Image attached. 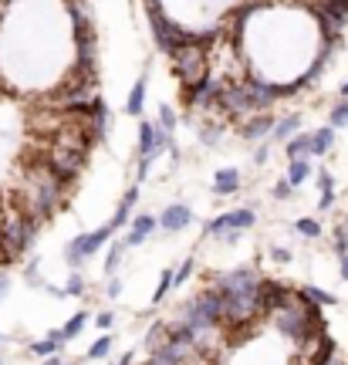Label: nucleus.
<instances>
[{"label":"nucleus","mask_w":348,"mask_h":365,"mask_svg":"<svg viewBox=\"0 0 348 365\" xmlns=\"http://www.w3.org/2000/svg\"><path fill=\"white\" fill-rule=\"evenodd\" d=\"M254 224H257V210H254V207H237V210H230V230L244 234V230H251Z\"/></svg>","instance_id":"bb28decb"},{"label":"nucleus","mask_w":348,"mask_h":365,"mask_svg":"<svg viewBox=\"0 0 348 365\" xmlns=\"http://www.w3.org/2000/svg\"><path fill=\"white\" fill-rule=\"evenodd\" d=\"M338 99H345V102H348V82L342 85V92H338Z\"/></svg>","instance_id":"864d4df0"},{"label":"nucleus","mask_w":348,"mask_h":365,"mask_svg":"<svg viewBox=\"0 0 348 365\" xmlns=\"http://www.w3.org/2000/svg\"><path fill=\"white\" fill-rule=\"evenodd\" d=\"M294 230H298L305 240H318L321 237V220L318 217H301V220L294 224Z\"/></svg>","instance_id":"2f4dec72"},{"label":"nucleus","mask_w":348,"mask_h":365,"mask_svg":"<svg viewBox=\"0 0 348 365\" xmlns=\"http://www.w3.org/2000/svg\"><path fill=\"white\" fill-rule=\"evenodd\" d=\"M311 136V149H308V159L311 156H328L332 153V146H335V129L332 126H321V129H315V132H308Z\"/></svg>","instance_id":"412c9836"},{"label":"nucleus","mask_w":348,"mask_h":365,"mask_svg":"<svg viewBox=\"0 0 348 365\" xmlns=\"http://www.w3.org/2000/svg\"><path fill=\"white\" fill-rule=\"evenodd\" d=\"M149 169H153V163H149V159H139V166H136V180L146 182L149 180Z\"/></svg>","instance_id":"49530a36"},{"label":"nucleus","mask_w":348,"mask_h":365,"mask_svg":"<svg viewBox=\"0 0 348 365\" xmlns=\"http://www.w3.org/2000/svg\"><path fill=\"white\" fill-rule=\"evenodd\" d=\"M65 365H75V362H68V359H65Z\"/></svg>","instance_id":"6e6d98bb"},{"label":"nucleus","mask_w":348,"mask_h":365,"mask_svg":"<svg viewBox=\"0 0 348 365\" xmlns=\"http://www.w3.org/2000/svg\"><path fill=\"white\" fill-rule=\"evenodd\" d=\"M328 126L338 132V129H348V102L345 99H338L332 105V112H328Z\"/></svg>","instance_id":"7c9ffc66"},{"label":"nucleus","mask_w":348,"mask_h":365,"mask_svg":"<svg viewBox=\"0 0 348 365\" xmlns=\"http://www.w3.org/2000/svg\"><path fill=\"white\" fill-rule=\"evenodd\" d=\"M328 365H345V362H342V359H338V355H335V359H332V362H328Z\"/></svg>","instance_id":"5fc2aeb1"},{"label":"nucleus","mask_w":348,"mask_h":365,"mask_svg":"<svg viewBox=\"0 0 348 365\" xmlns=\"http://www.w3.org/2000/svg\"><path fill=\"white\" fill-rule=\"evenodd\" d=\"M332 207H335V193H325V197H318V210L328 213Z\"/></svg>","instance_id":"de8ad7c7"},{"label":"nucleus","mask_w":348,"mask_h":365,"mask_svg":"<svg viewBox=\"0 0 348 365\" xmlns=\"http://www.w3.org/2000/svg\"><path fill=\"white\" fill-rule=\"evenodd\" d=\"M291 288H288V284L284 281H274V278H261V281H257V311H261V315H274V311L278 308H284V305H288V301H291Z\"/></svg>","instance_id":"423d86ee"},{"label":"nucleus","mask_w":348,"mask_h":365,"mask_svg":"<svg viewBox=\"0 0 348 365\" xmlns=\"http://www.w3.org/2000/svg\"><path fill=\"white\" fill-rule=\"evenodd\" d=\"M132 362H136V352H126V355H122L115 365H132Z\"/></svg>","instance_id":"3c124183"},{"label":"nucleus","mask_w":348,"mask_h":365,"mask_svg":"<svg viewBox=\"0 0 348 365\" xmlns=\"http://www.w3.org/2000/svg\"><path fill=\"white\" fill-rule=\"evenodd\" d=\"M95 325L102 328V332H109L112 325H115V311H98V315H95Z\"/></svg>","instance_id":"c03bdc74"},{"label":"nucleus","mask_w":348,"mask_h":365,"mask_svg":"<svg viewBox=\"0 0 348 365\" xmlns=\"http://www.w3.org/2000/svg\"><path fill=\"white\" fill-rule=\"evenodd\" d=\"M217 92H220V82L213 78V75H207V78H200L196 85H186V105L190 109H217Z\"/></svg>","instance_id":"9d476101"},{"label":"nucleus","mask_w":348,"mask_h":365,"mask_svg":"<svg viewBox=\"0 0 348 365\" xmlns=\"http://www.w3.org/2000/svg\"><path fill=\"white\" fill-rule=\"evenodd\" d=\"M109 129H112V112L105 99L95 95V99L88 102V122H85V132L92 136V142H105L109 139Z\"/></svg>","instance_id":"1a4fd4ad"},{"label":"nucleus","mask_w":348,"mask_h":365,"mask_svg":"<svg viewBox=\"0 0 348 365\" xmlns=\"http://www.w3.org/2000/svg\"><path fill=\"white\" fill-rule=\"evenodd\" d=\"M115 237V230L112 224H102L98 230H88V234H78V237H71V244L65 247V261H68L71 271H78V267L88 261V257H95L109 240Z\"/></svg>","instance_id":"20e7f679"},{"label":"nucleus","mask_w":348,"mask_h":365,"mask_svg":"<svg viewBox=\"0 0 348 365\" xmlns=\"http://www.w3.org/2000/svg\"><path fill=\"white\" fill-rule=\"evenodd\" d=\"M65 186L48 173V166H44V159L38 163V166H31L28 173H24V182H21V210L28 213V217H34L38 224H44V220H51L68 200H65Z\"/></svg>","instance_id":"f257e3e1"},{"label":"nucleus","mask_w":348,"mask_h":365,"mask_svg":"<svg viewBox=\"0 0 348 365\" xmlns=\"http://www.w3.org/2000/svg\"><path fill=\"white\" fill-rule=\"evenodd\" d=\"M335 355H338V342L325 332V335H318L311 342V359H308V365H328Z\"/></svg>","instance_id":"a211bd4d"},{"label":"nucleus","mask_w":348,"mask_h":365,"mask_svg":"<svg viewBox=\"0 0 348 365\" xmlns=\"http://www.w3.org/2000/svg\"><path fill=\"white\" fill-rule=\"evenodd\" d=\"M227 230H230V210L220 213V217H213V220H207V227H203V237H217V240H220Z\"/></svg>","instance_id":"c756f323"},{"label":"nucleus","mask_w":348,"mask_h":365,"mask_svg":"<svg viewBox=\"0 0 348 365\" xmlns=\"http://www.w3.org/2000/svg\"><path fill=\"white\" fill-rule=\"evenodd\" d=\"M105 247H109L105 251V278H115L122 267V257H126V247H122V240H109Z\"/></svg>","instance_id":"393cba45"},{"label":"nucleus","mask_w":348,"mask_h":365,"mask_svg":"<svg viewBox=\"0 0 348 365\" xmlns=\"http://www.w3.org/2000/svg\"><path fill=\"white\" fill-rule=\"evenodd\" d=\"M217 109L227 115H251V105H247V92L240 82H220V92H217Z\"/></svg>","instance_id":"6e6552de"},{"label":"nucleus","mask_w":348,"mask_h":365,"mask_svg":"<svg viewBox=\"0 0 348 365\" xmlns=\"http://www.w3.org/2000/svg\"><path fill=\"white\" fill-rule=\"evenodd\" d=\"M257 281H261V274H257V267H234V271H227L217 278V291L220 298H234V295H257Z\"/></svg>","instance_id":"39448f33"},{"label":"nucleus","mask_w":348,"mask_h":365,"mask_svg":"<svg viewBox=\"0 0 348 365\" xmlns=\"http://www.w3.org/2000/svg\"><path fill=\"white\" fill-rule=\"evenodd\" d=\"M271 257H274L278 264H291V261H294V251H291V247H281V244H278V247H271Z\"/></svg>","instance_id":"79ce46f5"},{"label":"nucleus","mask_w":348,"mask_h":365,"mask_svg":"<svg viewBox=\"0 0 348 365\" xmlns=\"http://www.w3.org/2000/svg\"><path fill=\"white\" fill-rule=\"evenodd\" d=\"M169 291H173V267H166V271L159 274V284H156V291H153V305H163Z\"/></svg>","instance_id":"72a5a7b5"},{"label":"nucleus","mask_w":348,"mask_h":365,"mask_svg":"<svg viewBox=\"0 0 348 365\" xmlns=\"http://www.w3.org/2000/svg\"><path fill=\"white\" fill-rule=\"evenodd\" d=\"M169 146H173V136H166V132L156 126V122L142 119V122H139V159L156 163V159L166 153Z\"/></svg>","instance_id":"0eeeda50"},{"label":"nucleus","mask_w":348,"mask_h":365,"mask_svg":"<svg viewBox=\"0 0 348 365\" xmlns=\"http://www.w3.org/2000/svg\"><path fill=\"white\" fill-rule=\"evenodd\" d=\"M24 281H28L31 288H44V281H41V261H38V257L24 267Z\"/></svg>","instance_id":"4c0bfd02"},{"label":"nucleus","mask_w":348,"mask_h":365,"mask_svg":"<svg viewBox=\"0 0 348 365\" xmlns=\"http://www.w3.org/2000/svg\"><path fill=\"white\" fill-rule=\"evenodd\" d=\"M0 365H4V355H0Z\"/></svg>","instance_id":"4d7b16f0"},{"label":"nucleus","mask_w":348,"mask_h":365,"mask_svg":"<svg viewBox=\"0 0 348 365\" xmlns=\"http://www.w3.org/2000/svg\"><path fill=\"white\" fill-rule=\"evenodd\" d=\"M0 342H4V335H0Z\"/></svg>","instance_id":"13d9d810"},{"label":"nucleus","mask_w":348,"mask_h":365,"mask_svg":"<svg viewBox=\"0 0 348 365\" xmlns=\"http://www.w3.org/2000/svg\"><path fill=\"white\" fill-rule=\"evenodd\" d=\"M105 295H109L112 301L122 295V278H119V274H115V278H109V284H105Z\"/></svg>","instance_id":"a18cd8bd"},{"label":"nucleus","mask_w":348,"mask_h":365,"mask_svg":"<svg viewBox=\"0 0 348 365\" xmlns=\"http://www.w3.org/2000/svg\"><path fill=\"white\" fill-rule=\"evenodd\" d=\"M156 126L163 129L166 136H173V129L180 126V112H176L169 102H163V105H159V122H156Z\"/></svg>","instance_id":"c85d7f7f"},{"label":"nucleus","mask_w":348,"mask_h":365,"mask_svg":"<svg viewBox=\"0 0 348 365\" xmlns=\"http://www.w3.org/2000/svg\"><path fill=\"white\" fill-rule=\"evenodd\" d=\"M267 159H271V146L261 142V146L254 149V166H267Z\"/></svg>","instance_id":"37998d69"},{"label":"nucleus","mask_w":348,"mask_h":365,"mask_svg":"<svg viewBox=\"0 0 348 365\" xmlns=\"http://www.w3.org/2000/svg\"><path fill=\"white\" fill-rule=\"evenodd\" d=\"M207 44H210V34H196L193 44H183L173 51V71L183 85H196L200 78H207Z\"/></svg>","instance_id":"7ed1b4c3"},{"label":"nucleus","mask_w":348,"mask_h":365,"mask_svg":"<svg viewBox=\"0 0 348 365\" xmlns=\"http://www.w3.org/2000/svg\"><path fill=\"white\" fill-rule=\"evenodd\" d=\"M220 136H223L220 126H200V142H203V146H217Z\"/></svg>","instance_id":"ea45409f"},{"label":"nucleus","mask_w":348,"mask_h":365,"mask_svg":"<svg viewBox=\"0 0 348 365\" xmlns=\"http://www.w3.org/2000/svg\"><path fill=\"white\" fill-rule=\"evenodd\" d=\"M146 92H149V68H142V75L136 78L132 92H129V99H126V115L129 119H139L142 115V109H146Z\"/></svg>","instance_id":"dca6fc26"},{"label":"nucleus","mask_w":348,"mask_h":365,"mask_svg":"<svg viewBox=\"0 0 348 365\" xmlns=\"http://www.w3.org/2000/svg\"><path fill=\"white\" fill-rule=\"evenodd\" d=\"M315 182H318V193H321V197H325V193H335L332 169H318V173H315Z\"/></svg>","instance_id":"58836bf2"},{"label":"nucleus","mask_w":348,"mask_h":365,"mask_svg":"<svg viewBox=\"0 0 348 365\" xmlns=\"http://www.w3.org/2000/svg\"><path fill=\"white\" fill-rule=\"evenodd\" d=\"M240 186H244L240 169L223 166V169H217V173H213V197H234Z\"/></svg>","instance_id":"4468645a"},{"label":"nucleus","mask_w":348,"mask_h":365,"mask_svg":"<svg viewBox=\"0 0 348 365\" xmlns=\"http://www.w3.org/2000/svg\"><path fill=\"white\" fill-rule=\"evenodd\" d=\"M271 129H274V115H251L244 126H240V139H247V142H264L267 136H271Z\"/></svg>","instance_id":"2eb2a0df"},{"label":"nucleus","mask_w":348,"mask_h":365,"mask_svg":"<svg viewBox=\"0 0 348 365\" xmlns=\"http://www.w3.org/2000/svg\"><path fill=\"white\" fill-rule=\"evenodd\" d=\"M7 291H11V278H7V274H0V301L7 298Z\"/></svg>","instance_id":"8fccbe9b"},{"label":"nucleus","mask_w":348,"mask_h":365,"mask_svg":"<svg viewBox=\"0 0 348 365\" xmlns=\"http://www.w3.org/2000/svg\"><path fill=\"white\" fill-rule=\"evenodd\" d=\"M183 362H186V349H176L169 342L149 352V365H183Z\"/></svg>","instance_id":"5701e85b"},{"label":"nucleus","mask_w":348,"mask_h":365,"mask_svg":"<svg viewBox=\"0 0 348 365\" xmlns=\"http://www.w3.org/2000/svg\"><path fill=\"white\" fill-rule=\"evenodd\" d=\"M156 227L163 234H183L186 227H193V210L186 203H169L166 210L156 217Z\"/></svg>","instance_id":"9b49d317"},{"label":"nucleus","mask_w":348,"mask_h":365,"mask_svg":"<svg viewBox=\"0 0 348 365\" xmlns=\"http://www.w3.org/2000/svg\"><path fill=\"white\" fill-rule=\"evenodd\" d=\"M332 247H335V257H338V254H348V224H335Z\"/></svg>","instance_id":"e433bc0d"},{"label":"nucleus","mask_w":348,"mask_h":365,"mask_svg":"<svg viewBox=\"0 0 348 365\" xmlns=\"http://www.w3.org/2000/svg\"><path fill=\"white\" fill-rule=\"evenodd\" d=\"M193 271H196V261H193V257H186L180 267H173V288H180V284L190 281V278H193Z\"/></svg>","instance_id":"c9c22d12"},{"label":"nucleus","mask_w":348,"mask_h":365,"mask_svg":"<svg viewBox=\"0 0 348 365\" xmlns=\"http://www.w3.org/2000/svg\"><path fill=\"white\" fill-rule=\"evenodd\" d=\"M112 345H115V335H98L92 345H88V352H85V359L88 362H102L105 355L112 352Z\"/></svg>","instance_id":"cd10ccee"},{"label":"nucleus","mask_w":348,"mask_h":365,"mask_svg":"<svg viewBox=\"0 0 348 365\" xmlns=\"http://www.w3.org/2000/svg\"><path fill=\"white\" fill-rule=\"evenodd\" d=\"M136 203H139V182H132L126 193H122V200H119V207H115V213H112V230L119 234L122 227H129V220H132V210H136Z\"/></svg>","instance_id":"ddd939ff"},{"label":"nucleus","mask_w":348,"mask_h":365,"mask_svg":"<svg viewBox=\"0 0 348 365\" xmlns=\"http://www.w3.org/2000/svg\"><path fill=\"white\" fill-rule=\"evenodd\" d=\"M311 173H315L311 159H291V163H288V173H284V182H288L291 190H298L301 182L311 180Z\"/></svg>","instance_id":"4be33fe9"},{"label":"nucleus","mask_w":348,"mask_h":365,"mask_svg":"<svg viewBox=\"0 0 348 365\" xmlns=\"http://www.w3.org/2000/svg\"><path fill=\"white\" fill-rule=\"evenodd\" d=\"M88 322H92V315H88V311H75L68 322L61 325V338H65V345H68V342H75V338L82 335L85 325H88Z\"/></svg>","instance_id":"b1692460"},{"label":"nucleus","mask_w":348,"mask_h":365,"mask_svg":"<svg viewBox=\"0 0 348 365\" xmlns=\"http://www.w3.org/2000/svg\"><path fill=\"white\" fill-rule=\"evenodd\" d=\"M301 126H305V119H301L298 112H294V115H284V119H274V129H271V139L284 146V142L291 139V136H298V132H301Z\"/></svg>","instance_id":"6ab92c4d"},{"label":"nucleus","mask_w":348,"mask_h":365,"mask_svg":"<svg viewBox=\"0 0 348 365\" xmlns=\"http://www.w3.org/2000/svg\"><path fill=\"white\" fill-rule=\"evenodd\" d=\"M294 295L301 298V301H308V305H315V308H335V305H338V298H335L332 291H325V288H315V284H305V288H298Z\"/></svg>","instance_id":"aec40b11"},{"label":"nucleus","mask_w":348,"mask_h":365,"mask_svg":"<svg viewBox=\"0 0 348 365\" xmlns=\"http://www.w3.org/2000/svg\"><path fill=\"white\" fill-rule=\"evenodd\" d=\"M338 271H342V281L348 284V254H338Z\"/></svg>","instance_id":"09e8293b"},{"label":"nucleus","mask_w":348,"mask_h":365,"mask_svg":"<svg viewBox=\"0 0 348 365\" xmlns=\"http://www.w3.org/2000/svg\"><path fill=\"white\" fill-rule=\"evenodd\" d=\"M180 322L186 328H193L196 335H207L213 328H223V298L217 288H203L193 301L183 305Z\"/></svg>","instance_id":"f03ea898"},{"label":"nucleus","mask_w":348,"mask_h":365,"mask_svg":"<svg viewBox=\"0 0 348 365\" xmlns=\"http://www.w3.org/2000/svg\"><path fill=\"white\" fill-rule=\"evenodd\" d=\"M61 291H65V298H85V295H88V284H85V278L78 274V271H71L68 284H65Z\"/></svg>","instance_id":"f704fd0d"},{"label":"nucleus","mask_w":348,"mask_h":365,"mask_svg":"<svg viewBox=\"0 0 348 365\" xmlns=\"http://www.w3.org/2000/svg\"><path fill=\"white\" fill-rule=\"evenodd\" d=\"M291 197H294V190L288 186V182H284V176H281V180L274 182V200H278V203H288Z\"/></svg>","instance_id":"a19ab883"},{"label":"nucleus","mask_w":348,"mask_h":365,"mask_svg":"<svg viewBox=\"0 0 348 365\" xmlns=\"http://www.w3.org/2000/svg\"><path fill=\"white\" fill-rule=\"evenodd\" d=\"M308 149H311V136H308V132H298V136H291V139L284 142L288 163H291V159H308Z\"/></svg>","instance_id":"a878e982"},{"label":"nucleus","mask_w":348,"mask_h":365,"mask_svg":"<svg viewBox=\"0 0 348 365\" xmlns=\"http://www.w3.org/2000/svg\"><path fill=\"white\" fill-rule=\"evenodd\" d=\"M41 365H65V359H61V355H51V359H41Z\"/></svg>","instance_id":"603ef678"},{"label":"nucleus","mask_w":348,"mask_h":365,"mask_svg":"<svg viewBox=\"0 0 348 365\" xmlns=\"http://www.w3.org/2000/svg\"><path fill=\"white\" fill-rule=\"evenodd\" d=\"M61 349H65L61 328H51L44 338H38V342H31V345H28V352H31V355H38V359H51V355H58Z\"/></svg>","instance_id":"f3484780"},{"label":"nucleus","mask_w":348,"mask_h":365,"mask_svg":"<svg viewBox=\"0 0 348 365\" xmlns=\"http://www.w3.org/2000/svg\"><path fill=\"white\" fill-rule=\"evenodd\" d=\"M146 349L153 352V349H159V345H166V322H153V328L146 332Z\"/></svg>","instance_id":"473e14b6"},{"label":"nucleus","mask_w":348,"mask_h":365,"mask_svg":"<svg viewBox=\"0 0 348 365\" xmlns=\"http://www.w3.org/2000/svg\"><path fill=\"white\" fill-rule=\"evenodd\" d=\"M156 230H159V227H156L153 213H139V217H132V220H129V234L122 237V247H126V251H129V247H142V244L153 237Z\"/></svg>","instance_id":"f8f14e48"}]
</instances>
